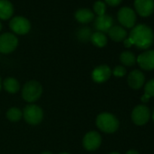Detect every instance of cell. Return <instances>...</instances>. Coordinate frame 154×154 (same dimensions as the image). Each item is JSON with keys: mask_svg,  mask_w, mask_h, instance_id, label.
<instances>
[{"mask_svg": "<svg viewBox=\"0 0 154 154\" xmlns=\"http://www.w3.org/2000/svg\"><path fill=\"white\" fill-rule=\"evenodd\" d=\"M128 38L138 48L148 49L153 43L154 35L151 28L148 26L138 25L132 28Z\"/></svg>", "mask_w": 154, "mask_h": 154, "instance_id": "1", "label": "cell"}, {"mask_svg": "<svg viewBox=\"0 0 154 154\" xmlns=\"http://www.w3.org/2000/svg\"><path fill=\"white\" fill-rule=\"evenodd\" d=\"M96 126L105 133H113L119 128V121L110 112H102L96 117Z\"/></svg>", "mask_w": 154, "mask_h": 154, "instance_id": "2", "label": "cell"}, {"mask_svg": "<svg viewBox=\"0 0 154 154\" xmlns=\"http://www.w3.org/2000/svg\"><path fill=\"white\" fill-rule=\"evenodd\" d=\"M43 94V87L41 84L35 80H30L26 82L22 88V98L29 103L36 102Z\"/></svg>", "mask_w": 154, "mask_h": 154, "instance_id": "3", "label": "cell"}, {"mask_svg": "<svg viewBox=\"0 0 154 154\" xmlns=\"http://www.w3.org/2000/svg\"><path fill=\"white\" fill-rule=\"evenodd\" d=\"M23 118L30 125H38L44 119V111L40 106L29 103L23 110Z\"/></svg>", "mask_w": 154, "mask_h": 154, "instance_id": "4", "label": "cell"}, {"mask_svg": "<svg viewBox=\"0 0 154 154\" xmlns=\"http://www.w3.org/2000/svg\"><path fill=\"white\" fill-rule=\"evenodd\" d=\"M18 45V38L13 33H4L0 35V53L8 54L13 53Z\"/></svg>", "mask_w": 154, "mask_h": 154, "instance_id": "5", "label": "cell"}, {"mask_svg": "<svg viewBox=\"0 0 154 154\" xmlns=\"http://www.w3.org/2000/svg\"><path fill=\"white\" fill-rule=\"evenodd\" d=\"M10 29L12 30L13 34L24 35H26L31 29V23L30 21L24 17H15L10 20L9 23Z\"/></svg>", "mask_w": 154, "mask_h": 154, "instance_id": "6", "label": "cell"}, {"mask_svg": "<svg viewBox=\"0 0 154 154\" xmlns=\"http://www.w3.org/2000/svg\"><path fill=\"white\" fill-rule=\"evenodd\" d=\"M102 144V136L98 131H88L83 138V146L88 151H94L100 148Z\"/></svg>", "mask_w": 154, "mask_h": 154, "instance_id": "7", "label": "cell"}, {"mask_svg": "<svg viewBox=\"0 0 154 154\" xmlns=\"http://www.w3.org/2000/svg\"><path fill=\"white\" fill-rule=\"evenodd\" d=\"M118 20L121 25L127 28H132L136 23V14L135 12L127 7L122 8L118 12Z\"/></svg>", "mask_w": 154, "mask_h": 154, "instance_id": "8", "label": "cell"}, {"mask_svg": "<svg viewBox=\"0 0 154 154\" xmlns=\"http://www.w3.org/2000/svg\"><path fill=\"white\" fill-rule=\"evenodd\" d=\"M149 117L150 112L149 108L142 104L136 106L131 112V120L138 126L146 124L149 122Z\"/></svg>", "mask_w": 154, "mask_h": 154, "instance_id": "9", "label": "cell"}, {"mask_svg": "<svg viewBox=\"0 0 154 154\" xmlns=\"http://www.w3.org/2000/svg\"><path fill=\"white\" fill-rule=\"evenodd\" d=\"M112 70L107 64H101L95 67L92 72V78L95 83L103 84L110 79Z\"/></svg>", "mask_w": 154, "mask_h": 154, "instance_id": "10", "label": "cell"}, {"mask_svg": "<svg viewBox=\"0 0 154 154\" xmlns=\"http://www.w3.org/2000/svg\"><path fill=\"white\" fill-rule=\"evenodd\" d=\"M134 8L140 17H149L154 11V0H135Z\"/></svg>", "mask_w": 154, "mask_h": 154, "instance_id": "11", "label": "cell"}, {"mask_svg": "<svg viewBox=\"0 0 154 154\" xmlns=\"http://www.w3.org/2000/svg\"><path fill=\"white\" fill-rule=\"evenodd\" d=\"M136 62L140 67L145 71H150L154 69V50H148L140 54L137 58Z\"/></svg>", "mask_w": 154, "mask_h": 154, "instance_id": "12", "label": "cell"}, {"mask_svg": "<svg viewBox=\"0 0 154 154\" xmlns=\"http://www.w3.org/2000/svg\"><path fill=\"white\" fill-rule=\"evenodd\" d=\"M113 26V19L108 15L97 17L94 19V27L97 32L106 33Z\"/></svg>", "mask_w": 154, "mask_h": 154, "instance_id": "13", "label": "cell"}, {"mask_svg": "<svg viewBox=\"0 0 154 154\" xmlns=\"http://www.w3.org/2000/svg\"><path fill=\"white\" fill-rule=\"evenodd\" d=\"M127 81H128L129 86L131 89L138 90L143 85L144 81H145V76L140 71L134 70L129 73Z\"/></svg>", "mask_w": 154, "mask_h": 154, "instance_id": "14", "label": "cell"}, {"mask_svg": "<svg viewBox=\"0 0 154 154\" xmlns=\"http://www.w3.org/2000/svg\"><path fill=\"white\" fill-rule=\"evenodd\" d=\"M74 17L77 22L81 24H88L94 20V14L91 9L80 8L75 12Z\"/></svg>", "mask_w": 154, "mask_h": 154, "instance_id": "15", "label": "cell"}, {"mask_svg": "<svg viewBox=\"0 0 154 154\" xmlns=\"http://www.w3.org/2000/svg\"><path fill=\"white\" fill-rule=\"evenodd\" d=\"M14 14V6L8 0H0V19L8 20Z\"/></svg>", "mask_w": 154, "mask_h": 154, "instance_id": "16", "label": "cell"}, {"mask_svg": "<svg viewBox=\"0 0 154 154\" xmlns=\"http://www.w3.org/2000/svg\"><path fill=\"white\" fill-rule=\"evenodd\" d=\"M108 34L110 38L114 42H122L127 38L126 30L122 26H113L108 31Z\"/></svg>", "mask_w": 154, "mask_h": 154, "instance_id": "17", "label": "cell"}, {"mask_svg": "<svg viewBox=\"0 0 154 154\" xmlns=\"http://www.w3.org/2000/svg\"><path fill=\"white\" fill-rule=\"evenodd\" d=\"M2 86L6 92L12 94H17L20 90V84L18 80L14 78V77H7L3 81Z\"/></svg>", "mask_w": 154, "mask_h": 154, "instance_id": "18", "label": "cell"}, {"mask_svg": "<svg viewBox=\"0 0 154 154\" xmlns=\"http://www.w3.org/2000/svg\"><path fill=\"white\" fill-rule=\"evenodd\" d=\"M94 45L97 46V47H104L107 45V37L105 35V34L102 33V32H95L93 33L92 36H91V40H90Z\"/></svg>", "mask_w": 154, "mask_h": 154, "instance_id": "19", "label": "cell"}, {"mask_svg": "<svg viewBox=\"0 0 154 154\" xmlns=\"http://www.w3.org/2000/svg\"><path fill=\"white\" fill-rule=\"evenodd\" d=\"M7 118L13 122H19L23 117V111L18 107H11L7 112Z\"/></svg>", "mask_w": 154, "mask_h": 154, "instance_id": "20", "label": "cell"}, {"mask_svg": "<svg viewBox=\"0 0 154 154\" xmlns=\"http://www.w3.org/2000/svg\"><path fill=\"white\" fill-rule=\"evenodd\" d=\"M120 61L125 66H132L136 63V57L133 53L130 51H124L120 55Z\"/></svg>", "mask_w": 154, "mask_h": 154, "instance_id": "21", "label": "cell"}, {"mask_svg": "<svg viewBox=\"0 0 154 154\" xmlns=\"http://www.w3.org/2000/svg\"><path fill=\"white\" fill-rule=\"evenodd\" d=\"M93 33L89 27H82L77 32V38H78L81 42H88L91 40Z\"/></svg>", "mask_w": 154, "mask_h": 154, "instance_id": "22", "label": "cell"}, {"mask_svg": "<svg viewBox=\"0 0 154 154\" xmlns=\"http://www.w3.org/2000/svg\"><path fill=\"white\" fill-rule=\"evenodd\" d=\"M106 11V5L103 1H96L94 4V14L97 15V17H101L105 15Z\"/></svg>", "mask_w": 154, "mask_h": 154, "instance_id": "23", "label": "cell"}, {"mask_svg": "<svg viewBox=\"0 0 154 154\" xmlns=\"http://www.w3.org/2000/svg\"><path fill=\"white\" fill-rule=\"evenodd\" d=\"M144 94H147L149 97H154V79L149 80L146 85L144 88Z\"/></svg>", "mask_w": 154, "mask_h": 154, "instance_id": "24", "label": "cell"}, {"mask_svg": "<svg viewBox=\"0 0 154 154\" xmlns=\"http://www.w3.org/2000/svg\"><path fill=\"white\" fill-rule=\"evenodd\" d=\"M112 73H113V75L116 77H122L126 74V69H125V67H123L122 65H117V66H115V68L113 69Z\"/></svg>", "mask_w": 154, "mask_h": 154, "instance_id": "25", "label": "cell"}, {"mask_svg": "<svg viewBox=\"0 0 154 154\" xmlns=\"http://www.w3.org/2000/svg\"><path fill=\"white\" fill-rule=\"evenodd\" d=\"M122 0H105V2L111 7H116L121 4Z\"/></svg>", "mask_w": 154, "mask_h": 154, "instance_id": "26", "label": "cell"}, {"mask_svg": "<svg viewBox=\"0 0 154 154\" xmlns=\"http://www.w3.org/2000/svg\"><path fill=\"white\" fill-rule=\"evenodd\" d=\"M123 44H124V46H125V47H127V48H130L131 45H132V43L131 42V40H130L129 38H126V39L123 41Z\"/></svg>", "mask_w": 154, "mask_h": 154, "instance_id": "27", "label": "cell"}, {"mask_svg": "<svg viewBox=\"0 0 154 154\" xmlns=\"http://www.w3.org/2000/svg\"><path fill=\"white\" fill-rule=\"evenodd\" d=\"M149 98H150L149 96H148L147 94H144L142 95V97L140 98V100H141V102H143V103H147V102L149 100Z\"/></svg>", "mask_w": 154, "mask_h": 154, "instance_id": "28", "label": "cell"}, {"mask_svg": "<svg viewBox=\"0 0 154 154\" xmlns=\"http://www.w3.org/2000/svg\"><path fill=\"white\" fill-rule=\"evenodd\" d=\"M126 154H139V152L137 150H134V149H131V150H128L126 152Z\"/></svg>", "mask_w": 154, "mask_h": 154, "instance_id": "29", "label": "cell"}, {"mask_svg": "<svg viewBox=\"0 0 154 154\" xmlns=\"http://www.w3.org/2000/svg\"><path fill=\"white\" fill-rule=\"evenodd\" d=\"M40 154H53L51 151H48V150H45V151H43V152H41Z\"/></svg>", "mask_w": 154, "mask_h": 154, "instance_id": "30", "label": "cell"}, {"mask_svg": "<svg viewBox=\"0 0 154 154\" xmlns=\"http://www.w3.org/2000/svg\"><path fill=\"white\" fill-rule=\"evenodd\" d=\"M109 154H120V153L117 152V151H112V152H111V153H109Z\"/></svg>", "mask_w": 154, "mask_h": 154, "instance_id": "31", "label": "cell"}, {"mask_svg": "<svg viewBox=\"0 0 154 154\" xmlns=\"http://www.w3.org/2000/svg\"><path fill=\"white\" fill-rule=\"evenodd\" d=\"M1 88H2V84H1V78H0V92H1Z\"/></svg>", "mask_w": 154, "mask_h": 154, "instance_id": "32", "label": "cell"}, {"mask_svg": "<svg viewBox=\"0 0 154 154\" xmlns=\"http://www.w3.org/2000/svg\"><path fill=\"white\" fill-rule=\"evenodd\" d=\"M1 29H2V25H1V22H0V32H1Z\"/></svg>", "mask_w": 154, "mask_h": 154, "instance_id": "33", "label": "cell"}, {"mask_svg": "<svg viewBox=\"0 0 154 154\" xmlns=\"http://www.w3.org/2000/svg\"><path fill=\"white\" fill-rule=\"evenodd\" d=\"M60 154H70V153H67V152H62V153H60Z\"/></svg>", "mask_w": 154, "mask_h": 154, "instance_id": "34", "label": "cell"}, {"mask_svg": "<svg viewBox=\"0 0 154 154\" xmlns=\"http://www.w3.org/2000/svg\"><path fill=\"white\" fill-rule=\"evenodd\" d=\"M152 119H153V121H154V111H153V113H152Z\"/></svg>", "mask_w": 154, "mask_h": 154, "instance_id": "35", "label": "cell"}]
</instances>
